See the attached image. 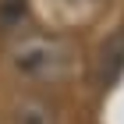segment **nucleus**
<instances>
[{"mask_svg":"<svg viewBox=\"0 0 124 124\" xmlns=\"http://www.w3.org/2000/svg\"><path fill=\"white\" fill-rule=\"evenodd\" d=\"M121 71H124V32H117V36H110L103 43V53H99V82L110 85V82H117Z\"/></svg>","mask_w":124,"mask_h":124,"instance_id":"7ed1b4c3","label":"nucleus"},{"mask_svg":"<svg viewBox=\"0 0 124 124\" xmlns=\"http://www.w3.org/2000/svg\"><path fill=\"white\" fill-rule=\"evenodd\" d=\"M53 4L60 11H67V14H75V18H85V14H96L106 0H53Z\"/></svg>","mask_w":124,"mask_h":124,"instance_id":"20e7f679","label":"nucleus"},{"mask_svg":"<svg viewBox=\"0 0 124 124\" xmlns=\"http://www.w3.org/2000/svg\"><path fill=\"white\" fill-rule=\"evenodd\" d=\"M7 121H11V124H57V114L50 110L46 99L25 96V99H18V103L11 106Z\"/></svg>","mask_w":124,"mask_h":124,"instance_id":"f03ea898","label":"nucleus"},{"mask_svg":"<svg viewBox=\"0 0 124 124\" xmlns=\"http://www.w3.org/2000/svg\"><path fill=\"white\" fill-rule=\"evenodd\" d=\"M11 67H14L21 78H29V82L53 85V82H64V78L75 71V50H71V43L60 39V36L29 32V36H21L18 43L11 46Z\"/></svg>","mask_w":124,"mask_h":124,"instance_id":"f257e3e1","label":"nucleus"}]
</instances>
